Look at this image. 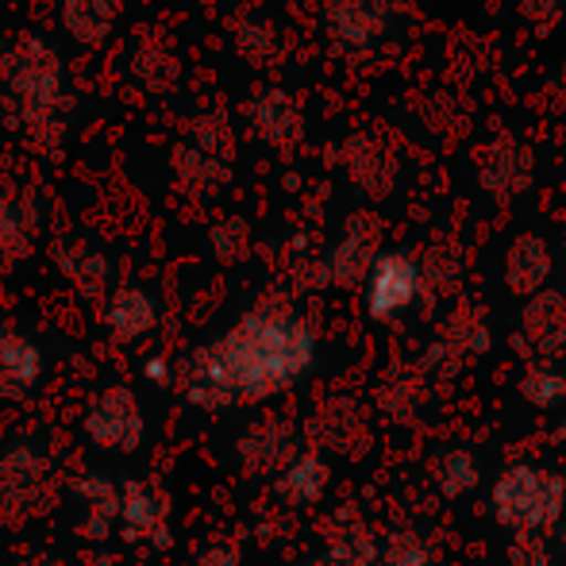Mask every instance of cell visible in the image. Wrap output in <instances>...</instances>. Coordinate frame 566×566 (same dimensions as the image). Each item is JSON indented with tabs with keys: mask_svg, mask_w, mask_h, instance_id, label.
I'll return each mask as SVG.
<instances>
[{
	"mask_svg": "<svg viewBox=\"0 0 566 566\" xmlns=\"http://www.w3.org/2000/svg\"><path fill=\"white\" fill-rule=\"evenodd\" d=\"M51 459L31 443H12L0 451V513L28 521L51 501Z\"/></svg>",
	"mask_w": 566,
	"mask_h": 566,
	"instance_id": "cell-4",
	"label": "cell"
},
{
	"mask_svg": "<svg viewBox=\"0 0 566 566\" xmlns=\"http://www.w3.org/2000/svg\"><path fill=\"white\" fill-rule=\"evenodd\" d=\"M424 293V270L405 251L378 254L370 277H366V313L370 321L389 324L401 313H409Z\"/></svg>",
	"mask_w": 566,
	"mask_h": 566,
	"instance_id": "cell-5",
	"label": "cell"
},
{
	"mask_svg": "<svg viewBox=\"0 0 566 566\" xmlns=\"http://www.w3.org/2000/svg\"><path fill=\"white\" fill-rule=\"evenodd\" d=\"M555 544H559V559L566 563V521L559 524V528H555Z\"/></svg>",
	"mask_w": 566,
	"mask_h": 566,
	"instance_id": "cell-31",
	"label": "cell"
},
{
	"mask_svg": "<svg viewBox=\"0 0 566 566\" xmlns=\"http://www.w3.org/2000/svg\"><path fill=\"white\" fill-rule=\"evenodd\" d=\"M524 405H532L536 412H555L566 405V374L555 363H528L516 381Z\"/></svg>",
	"mask_w": 566,
	"mask_h": 566,
	"instance_id": "cell-19",
	"label": "cell"
},
{
	"mask_svg": "<svg viewBox=\"0 0 566 566\" xmlns=\"http://www.w3.org/2000/svg\"><path fill=\"white\" fill-rule=\"evenodd\" d=\"M277 497L293 509H308L316 501H324L332 485V462L321 451H301L290 467L277 474Z\"/></svg>",
	"mask_w": 566,
	"mask_h": 566,
	"instance_id": "cell-16",
	"label": "cell"
},
{
	"mask_svg": "<svg viewBox=\"0 0 566 566\" xmlns=\"http://www.w3.org/2000/svg\"><path fill=\"white\" fill-rule=\"evenodd\" d=\"M490 509L513 536H547L566 521V478L552 467L513 462L493 482Z\"/></svg>",
	"mask_w": 566,
	"mask_h": 566,
	"instance_id": "cell-2",
	"label": "cell"
},
{
	"mask_svg": "<svg viewBox=\"0 0 566 566\" xmlns=\"http://www.w3.org/2000/svg\"><path fill=\"white\" fill-rule=\"evenodd\" d=\"M77 536L90 544H105L119 528V485L105 474H85L74 482Z\"/></svg>",
	"mask_w": 566,
	"mask_h": 566,
	"instance_id": "cell-10",
	"label": "cell"
},
{
	"mask_svg": "<svg viewBox=\"0 0 566 566\" xmlns=\"http://www.w3.org/2000/svg\"><path fill=\"white\" fill-rule=\"evenodd\" d=\"M559 555L552 552L547 536H513V547H509V563L513 566H555Z\"/></svg>",
	"mask_w": 566,
	"mask_h": 566,
	"instance_id": "cell-26",
	"label": "cell"
},
{
	"mask_svg": "<svg viewBox=\"0 0 566 566\" xmlns=\"http://www.w3.org/2000/svg\"><path fill=\"white\" fill-rule=\"evenodd\" d=\"M23 566H54V563H46V559H28Z\"/></svg>",
	"mask_w": 566,
	"mask_h": 566,
	"instance_id": "cell-34",
	"label": "cell"
},
{
	"mask_svg": "<svg viewBox=\"0 0 566 566\" xmlns=\"http://www.w3.org/2000/svg\"><path fill=\"white\" fill-rule=\"evenodd\" d=\"M297 454V432L285 420H259L239 436V462L247 474H282Z\"/></svg>",
	"mask_w": 566,
	"mask_h": 566,
	"instance_id": "cell-11",
	"label": "cell"
},
{
	"mask_svg": "<svg viewBox=\"0 0 566 566\" xmlns=\"http://www.w3.org/2000/svg\"><path fill=\"white\" fill-rule=\"evenodd\" d=\"M528 158L521 155L516 147H493V163H485L482 170V186L490 189L493 197H501V201H509V197H516L524 186H528Z\"/></svg>",
	"mask_w": 566,
	"mask_h": 566,
	"instance_id": "cell-20",
	"label": "cell"
},
{
	"mask_svg": "<svg viewBox=\"0 0 566 566\" xmlns=\"http://www.w3.org/2000/svg\"><path fill=\"white\" fill-rule=\"evenodd\" d=\"M559 8H566V0H524V12H528L532 20H552Z\"/></svg>",
	"mask_w": 566,
	"mask_h": 566,
	"instance_id": "cell-30",
	"label": "cell"
},
{
	"mask_svg": "<svg viewBox=\"0 0 566 566\" xmlns=\"http://www.w3.org/2000/svg\"><path fill=\"white\" fill-rule=\"evenodd\" d=\"M559 440L566 443V417H563V424H559Z\"/></svg>",
	"mask_w": 566,
	"mask_h": 566,
	"instance_id": "cell-35",
	"label": "cell"
},
{
	"mask_svg": "<svg viewBox=\"0 0 566 566\" xmlns=\"http://www.w3.org/2000/svg\"><path fill=\"white\" fill-rule=\"evenodd\" d=\"M516 347L528 363H555L566 350V297L563 293H536L524 301L516 324Z\"/></svg>",
	"mask_w": 566,
	"mask_h": 566,
	"instance_id": "cell-7",
	"label": "cell"
},
{
	"mask_svg": "<svg viewBox=\"0 0 566 566\" xmlns=\"http://www.w3.org/2000/svg\"><path fill=\"white\" fill-rule=\"evenodd\" d=\"M139 374H143V381H147V386H155V389H170L174 381H178V374H174V363H170V358H163V355L143 358Z\"/></svg>",
	"mask_w": 566,
	"mask_h": 566,
	"instance_id": "cell-28",
	"label": "cell"
},
{
	"mask_svg": "<svg viewBox=\"0 0 566 566\" xmlns=\"http://www.w3.org/2000/svg\"><path fill=\"white\" fill-rule=\"evenodd\" d=\"M85 440L105 454H135L147 440V417L143 405L135 397V389L127 386H105L101 394H93V401L85 405L82 417Z\"/></svg>",
	"mask_w": 566,
	"mask_h": 566,
	"instance_id": "cell-3",
	"label": "cell"
},
{
	"mask_svg": "<svg viewBox=\"0 0 566 566\" xmlns=\"http://www.w3.org/2000/svg\"><path fill=\"white\" fill-rule=\"evenodd\" d=\"M432 482H436V490H440V497L459 501V497H467V493H474V485L482 482V462L467 448H451L436 459Z\"/></svg>",
	"mask_w": 566,
	"mask_h": 566,
	"instance_id": "cell-18",
	"label": "cell"
},
{
	"mask_svg": "<svg viewBox=\"0 0 566 566\" xmlns=\"http://www.w3.org/2000/svg\"><path fill=\"white\" fill-rule=\"evenodd\" d=\"M101 321H105V328L113 339L135 343L158 328V305L147 290H139V285H119V290L108 293L105 316H101Z\"/></svg>",
	"mask_w": 566,
	"mask_h": 566,
	"instance_id": "cell-14",
	"label": "cell"
},
{
	"mask_svg": "<svg viewBox=\"0 0 566 566\" xmlns=\"http://www.w3.org/2000/svg\"><path fill=\"white\" fill-rule=\"evenodd\" d=\"M552 270H555V259H552V247H547L544 235L536 231H524L509 243L505 251V285L516 293V297H536V293L547 290L552 282Z\"/></svg>",
	"mask_w": 566,
	"mask_h": 566,
	"instance_id": "cell-13",
	"label": "cell"
},
{
	"mask_svg": "<svg viewBox=\"0 0 566 566\" xmlns=\"http://www.w3.org/2000/svg\"><path fill=\"white\" fill-rule=\"evenodd\" d=\"M316 363V332L290 305L243 313L220 339L201 347L189 363L186 397L197 409L220 412L228 405H254L293 389Z\"/></svg>",
	"mask_w": 566,
	"mask_h": 566,
	"instance_id": "cell-1",
	"label": "cell"
},
{
	"mask_svg": "<svg viewBox=\"0 0 566 566\" xmlns=\"http://www.w3.org/2000/svg\"><path fill=\"white\" fill-rule=\"evenodd\" d=\"M8 336H12V332H8V328H4V321H0V347H4V339H8Z\"/></svg>",
	"mask_w": 566,
	"mask_h": 566,
	"instance_id": "cell-33",
	"label": "cell"
},
{
	"mask_svg": "<svg viewBox=\"0 0 566 566\" xmlns=\"http://www.w3.org/2000/svg\"><path fill=\"white\" fill-rule=\"evenodd\" d=\"M43 347L31 336L12 332L4 339V347H0V397H28L43 381Z\"/></svg>",
	"mask_w": 566,
	"mask_h": 566,
	"instance_id": "cell-15",
	"label": "cell"
},
{
	"mask_svg": "<svg viewBox=\"0 0 566 566\" xmlns=\"http://www.w3.org/2000/svg\"><path fill=\"white\" fill-rule=\"evenodd\" d=\"M66 274L74 277V285L85 297H101L108 285V262L101 254H77V259H62Z\"/></svg>",
	"mask_w": 566,
	"mask_h": 566,
	"instance_id": "cell-24",
	"label": "cell"
},
{
	"mask_svg": "<svg viewBox=\"0 0 566 566\" xmlns=\"http://www.w3.org/2000/svg\"><path fill=\"white\" fill-rule=\"evenodd\" d=\"M381 12L374 0H328V23L343 46H370L381 35Z\"/></svg>",
	"mask_w": 566,
	"mask_h": 566,
	"instance_id": "cell-17",
	"label": "cell"
},
{
	"mask_svg": "<svg viewBox=\"0 0 566 566\" xmlns=\"http://www.w3.org/2000/svg\"><path fill=\"white\" fill-rule=\"evenodd\" d=\"M381 566H436V555L417 532H394L381 544Z\"/></svg>",
	"mask_w": 566,
	"mask_h": 566,
	"instance_id": "cell-23",
	"label": "cell"
},
{
	"mask_svg": "<svg viewBox=\"0 0 566 566\" xmlns=\"http://www.w3.org/2000/svg\"><path fill=\"white\" fill-rule=\"evenodd\" d=\"M378 224H374L370 217H350L347 220V231H343V239L336 247H332L328 262H324V270H328V282L336 285H366V277H370L374 262H378Z\"/></svg>",
	"mask_w": 566,
	"mask_h": 566,
	"instance_id": "cell-12",
	"label": "cell"
},
{
	"mask_svg": "<svg viewBox=\"0 0 566 566\" xmlns=\"http://www.w3.org/2000/svg\"><path fill=\"white\" fill-rule=\"evenodd\" d=\"M239 563H243L239 547H231V544H212V547H205V552L197 555V563H193V566H239Z\"/></svg>",
	"mask_w": 566,
	"mask_h": 566,
	"instance_id": "cell-29",
	"label": "cell"
},
{
	"mask_svg": "<svg viewBox=\"0 0 566 566\" xmlns=\"http://www.w3.org/2000/svg\"><path fill=\"white\" fill-rule=\"evenodd\" d=\"M31 224L20 212V205L0 201V259H15L20 251H28Z\"/></svg>",
	"mask_w": 566,
	"mask_h": 566,
	"instance_id": "cell-25",
	"label": "cell"
},
{
	"mask_svg": "<svg viewBox=\"0 0 566 566\" xmlns=\"http://www.w3.org/2000/svg\"><path fill=\"white\" fill-rule=\"evenodd\" d=\"M490 343H493L490 321L482 316V308L459 305L448 321H443L440 336H436V343L428 347L420 370H424V374H454L459 366L482 358L485 350H490Z\"/></svg>",
	"mask_w": 566,
	"mask_h": 566,
	"instance_id": "cell-6",
	"label": "cell"
},
{
	"mask_svg": "<svg viewBox=\"0 0 566 566\" xmlns=\"http://www.w3.org/2000/svg\"><path fill=\"white\" fill-rule=\"evenodd\" d=\"M119 536L127 544L155 547V552L170 547V509L163 493L143 478L119 485Z\"/></svg>",
	"mask_w": 566,
	"mask_h": 566,
	"instance_id": "cell-8",
	"label": "cell"
},
{
	"mask_svg": "<svg viewBox=\"0 0 566 566\" xmlns=\"http://www.w3.org/2000/svg\"><path fill=\"white\" fill-rule=\"evenodd\" d=\"M324 555L332 559V566H381V544L366 524L339 528Z\"/></svg>",
	"mask_w": 566,
	"mask_h": 566,
	"instance_id": "cell-21",
	"label": "cell"
},
{
	"mask_svg": "<svg viewBox=\"0 0 566 566\" xmlns=\"http://www.w3.org/2000/svg\"><path fill=\"white\" fill-rule=\"evenodd\" d=\"M420 270H424V290L432 293H451L459 285V266L440 251H432V259L420 262Z\"/></svg>",
	"mask_w": 566,
	"mask_h": 566,
	"instance_id": "cell-27",
	"label": "cell"
},
{
	"mask_svg": "<svg viewBox=\"0 0 566 566\" xmlns=\"http://www.w3.org/2000/svg\"><path fill=\"white\" fill-rule=\"evenodd\" d=\"M424 405V370L417 374H389L378 394V409L389 420H412Z\"/></svg>",
	"mask_w": 566,
	"mask_h": 566,
	"instance_id": "cell-22",
	"label": "cell"
},
{
	"mask_svg": "<svg viewBox=\"0 0 566 566\" xmlns=\"http://www.w3.org/2000/svg\"><path fill=\"white\" fill-rule=\"evenodd\" d=\"M293 566H332L328 555H321V559H301V563H293Z\"/></svg>",
	"mask_w": 566,
	"mask_h": 566,
	"instance_id": "cell-32",
	"label": "cell"
},
{
	"mask_svg": "<svg viewBox=\"0 0 566 566\" xmlns=\"http://www.w3.org/2000/svg\"><path fill=\"white\" fill-rule=\"evenodd\" d=\"M308 440H313V451L321 454L332 451L358 459L370 448V420H366V412L355 401H328L308 420Z\"/></svg>",
	"mask_w": 566,
	"mask_h": 566,
	"instance_id": "cell-9",
	"label": "cell"
}]
</instances>
